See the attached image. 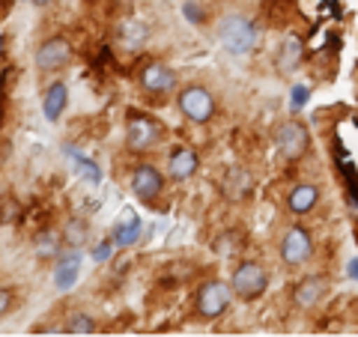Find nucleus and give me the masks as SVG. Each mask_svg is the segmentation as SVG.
Listing matches in <instances>:
<instances>
[{"label":"nucleus","mask_w":358,"mask_h":337,"mask_svg":"<svg viewBox=\"0 0 358 337\" xmlns=\"http://www.w3.org/2000/svg\"><path fill=\"white\" fill-rule=\"evenodd\" d=\"M218 36H221V45H224V48H227L230 54L242 57V54L254 51V45H257V27H254L251 18H245V15H230V18L221 21Z\"/></svg>","instance_id":"1"},{"label":"nucleus","mask_w":358,"mask_h":337,"mask_svg":"<svg viewBox=\"0 0 358 337\" xmlns=\"http://www.w3.org/2000/svg\"><path fill=\"white\" fill-rule=\"evenodd\" d=\"M162 141V126L147 114H129L126 122V147L131 152H150L159 147Z\"/></svg>","instance_id":"2"},{"label":"nucleus","mask_w":358,"mask_h":337,"mask_svg":"<svg viewBox=\"0 0 358 337\" xmlns=\"http://www.w3.org/2000/svg\"><path fill=\"white\" fill-rule=\"evenodd\" d=\"M268 287V275L260 263H242L236 272H233V280H230V289L236 293L239 299L251 301V299H260Z\"/></svg>","instance_id":"3"},{"label":"nucleus","mask_w":358,"mask_h":337,"mask_svg":"<svg viewBox=\"0 0 358 337\" xmlns=\"http://www.w3.org/2000/svg\"><path fill=\"white\" fill-rule=\"evenodd\" d=\"M176 102H179V110H182L192 122H209L212 114H215V99H212L209 89L200 87V84L185 87Z\"/></svg>","instance_id":"4"},{"label":"nucleus","mask_w":358,"mask_h":337,"mask_svg":"<svg viewBox=\"0 0 358 337\" xmlns=\"http://www.w3.org/2000/svg\"><path fill=\"white\" fill-rule=\"evenodd\" d=\"M275 143H278V150H281L284 159L296 162V159H301V155L308 152V147H310V134H308V129L301 126V122L289 120V122H284V126L278 129Z\"/></svg>","instance_id":"5"},{"label":"nucleus","mask_w":358,"mask_h":337,"mask_svg":"<svg viewBox=\"0 0 358 337\" xmlns=\"http://www.w3.org/2000/svg\"><path fill=\"white\" fill-rule=\"evenodd\" d=\"M230 308V287L221 280H209L197 293V313L203 320H218Z\"/></svg>","instance_id":"6"},{"label":"nucleus","mask_w":358,"mask_h":337,"mask_svg":"<svg viewBox=\"0 0 358 337\" xmlns=\"http://www.w3.org/2000/svg\"><path fill=\"white\" fill-rule=\"evenodd\" d=\"M72 63V45L63 36H51L45 39L36 48V69L39 72H57L63 66Z\"/></svg>","instance_id":"7"},{"label":"nucleus","mask_w":358,"mask_h":337,"mask_svg":"<svg viewBox=\"0 0 358 337\" xmlns=\"http://www.w3.org/2000/svg\"><path fill=\"white\" fill-rule=\"evenodd\" d=\"M131 191H134V197H138V200H143V203H152V200L164 191V176L159 173V167L147 164V162L134 167V173H131Z\"/></svg>","instance_id":"8"},{"label":"nucleus","mask_w":358,"mask_h":337,"mask_svg":"<svg viewBox=\"0 0 358 337\" xmlns=\"http://www.w3.org/2000/svg\"><path fill=\"white\" fill-rule=\"evenodd\" d=\"M313 254V242H310V233L305 227H293L287 230L284 236V245H281V257L287 266H301Z\"/></svg>","instance_id":"9"},{"label":"nucleus","mask_w":358,"mask_h":337,"mask_svg":"<svg viewBox=\"0 0 358 337\" xmlns=\"http://www.w3.org/2000/svg\"><path fill=\"white\" fill-rule=\"evenodd\" d=\"M141 87L152 96L171 93V89L176 87V72L164 63H150V66H143V72H141Z\"/></svg>","instance_id":"10"},{"label":"nucleus","mask_w":358,"mask_h":337,"mask_svg":"<svg viewBox=\"0 0 358 337\" xmlns=\"http://www.w3.org/2000/svg\"><path fill=\"white\" fill-rule=\"evenodd\" d=\"M197 167H200L197 152L188 150V147H179V150L171 155V162H167V173H171L176 182H185V179H192V176L197 173Z\"/></svg>","instance_id":"11"},{"label":"nucleus","mask_w":358,"mask_h":337,"mask_svg":"<svg viewBox=\"0 0 358 337\" xmlns=\"http://www.w3.org/2000/svg\"><path fill=\"white\" fill-rule=\"evenodd\" d=\"M78 268H81V251L78 248L57 257V268H54V284H57V289H72L75 287Z\"/></svg>","instance_id":"12"},{"label":"nucleus","mask_w":358,"mask_h":337,"mask_svg":"<svg viewBox=\"0 0 358 337\" xmlns=\"http://www.w3.org/2000/svg\"><path fill=\"white\" fill-rule=\"evenodd\" d=\"M66 102H69V89H66L63 81L51 84L48 89H45V99H42V110H45V120L48 122H57L63 117L66 110Z\"/></svg>","instance_id":"13"},{"label":"nucleus","mask_w":358,"mask_h":337,"mask_svg":"<svg viewBox=\"0 0 358 337\" xmlns=\"http://www.w3.org/2000/svg\"><path fill=\"white\" fill-rule=\"evenodd\" d=\"M251 188H254V179L245 167H233V171L224 176V194H227L230 200H245Z\"/></svg>","instance_id":"14"},{"label":"nucleus","mask_w":358,"mask_h":337,"mask_svg":"<svg viewBox=\"0 0 358 337\" xmlns=\"http://www.w3.org/2000/svg\"><path fill=\"white\" fill-rule=\"evenodd\" d=\"M322 293H326V280L322 278H317V275H310V278H305L301 284L296 287V305L299 308H313L317 301L322 299Z\"/></svg>","instance_id":"15"},{"label":"nucleus","mask_w":358,"mask_h":337,"mask_svg":"<svg viewBox=\"0 0 358 337\" xmlns=\"http://www.w3.org/2000/svg\"><path fill=\"white\" fill-rule=\"evenodd\" d=\"M317 200H320V191L313 185H296L287 197V206H289V212H296V215H305V212L317 206Z\"/></svg>","instance_id":"16"},{"label":"nucleus","mask_w":358,"mask_h":337,"mask_svg":"<svg viewBox=\"0 0 358 337\" xmlns=\"http://www.w3.org/2000/svg\"><path fill=\"white\" fill-rule=\"evenodd\" d=\"M60 245H66L63 233L42 230V233H36V239H33V251H36V257H42V260H51V257H60Z\"/></svg>","instance_id":"17"},{"label":"nucleus","mask_w":358,"mask_h":337,"mask_svg":"<svg viewBox=\"0 0 358 337\" xmlns=\"http://www.w3.org/2000/svg\"><path fill=\"white\" fill-rule=\"evenodd\" d=\"M63 242L69 245V248H81V245L87 242V236H90V224L84 218H69L63 224Z\"/></svg>","instance_id":"18"},{"label":"nucleus","mask_w":358,"mask_h":337,"mask_svg":"<svg viewBox=\"0 0 358 337\" xmlns=\"http://www.w3.org/2000/svg\"><path fill=\"white\" fill-rule=\"evenodd\" d=\"M147 36H150V30H147V24L143 21H122L120 24V39L129 45V48H141L143 42H147Z\"/></svg>","instance_id":"19"},{"label":"nucleus","mask_w":358,"mask_h":337,"mask_svg":"<svg viewBox=\"0 0 358 337\" xmlns=\"http://www.w3.org/2000/svg\"><path fill=\"white\" fill-rule=\"evenodd\" d=\"M299 60H301V39L299 36H287L281 54H278V66H281L284 72H289V69H296L299 66Z\"/></svg>","instance_id":"20"},{"label":"nucleus","mask_w":358,"mask_h":337,"mask_svg":"<svg viewBox=\"0 0 358 337\" xmlns=\"http://www.w3.org/2000/svg\"><path fill=\"white\" fill-rule=\"evenodd\" d=\"M138 236H141V218L131 215L129 221H122L120 227L114 230V245L117 248H129V245L138 242Z\"/></svg>","instance_id":"21"},{"label":"nucleus","mask_w":358,"mask_h":337,"mask_svg":"<svg viewBox=\"0 0 358 337\" xmlns=\"http://www.w3.org/2000/svg\"><path fill=\"white\" fill-rule=\"evenodd\" d=\"M66 334H96V320L87 317V313H75V317L66 322Z\"/></svg>","instance_id":"22"},{"label":"nucleus","mask_w":358,"mask_h":337,"mask_svg":"<svg viewBox=\"0 0 358 337\" xmlns=\"http://www.w3.org/2000/svg\"><path fill=\"white\" fill-rule=\"evenodd\" d=\"M308 96H310V89H308L305 84H299V87H293V99H289V108H293V110H299V108H305V105H308Z\"/></svg>","instance_id":"23"},{"label":"nucleus","mask_w":358,"mask_h":337,"mask_svg":"<svg viewBox=\"0 0 358 337\" xmlns=\"http://www.w3.org/2000/svg\"><path fill=\"white\" fill-rule=\"evenodd\" d=\"M182 13H185V18L192 21V24H203V13L197 9L194 0H185V3H182Z\"/></svg>","instance_id":"24"},{"label":"nucleus","mask_w":358,"mask_h":337,"mask_svg":"<svg viewBox=\"0 0 358 337\" xmlns=\"http://www.w3.org/2000/svg\"><path fill=\"white\" fill-rule=\"evenodd\" d=\"M110 251H114V242H102L96 248V263H105L108 257H110Z\"/></svg>","instance_id":"25"},{"label":"nucleus","mask_w":358,"mask_h":337,"mask_svg":"<svg viewBox=\"0 0 358 337\" xmlns=\"http://www.w3.org/2000/svg\"><path fill=\"white\" fill-rule=\"evenodd\" d=\"M6 310H9V293L6 289H0V317H3Z\"/></svg>","instance_id":"26"},{"label":"nucleus","mask_w":358,"mask_h":337,"mask_svg":"<svg viewBox=\"0 0 358 337\" xmlns=\"http://www.w3.org/2000/svg\"><path fill=\"white\" fill-rule=\"evenodd\" d=\"M350 278H355V280H358V257L350 263Z\"/></svg>","instance_id":"27"},{"label":"nucleus","mask_w":358,"mask_h":337,"mask_svg":"<svg viewBox=\"0 0 358 337\" xmlns=\"http://www.w3.org/2000/svg\"><path fill=\"white\" fill-rule=\"evenodd\" d=\"M54 0H33V6H51Z\"/></svg>","instance_id":"28"}]
</instances>
